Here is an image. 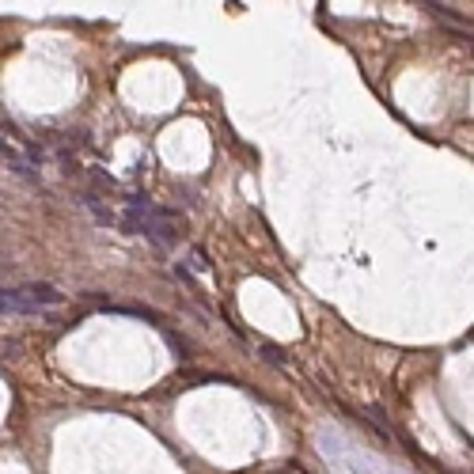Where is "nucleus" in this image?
Listing matches in <instances>:
<instances>
[{"label":"nucleus","mask_w":474,"mask_h":474,"mask_svg":"<svg viewBox=\"0 0 474 474\" xmlns=\"http://www.w3.org/2000/svg\"><path fill=\"white\" fill-rule=\"evenodd\" d=\"M0 308H4V315H34V311H38V303L31 300V292H27V288H4V296H0Z\"/></svg>","instance_id":"nucleus-1"},{"label":"nucleus","mask_w":474,"mask_h":474,"mask_svg":"<svg viewBox=\"0 0 474 474\" xmlns=\"http://www.w3.org/2000/svg\"><path fill=\"white\" fill-rule=\"evenodd\" d=\"M0 155H4V167H12V171H16L19 179H27V182H38V171H34V167H27V164H31V160H27V155L19 152V148H12L8 140H4V148H0Z\"/></svg>","instance_id":"nucleus-2"},{"label":"nucleus","mask_w":474,"mask_h":474,"mask_svg":"<svg viewBox=\"0 0 474 474\" xmlns=\"http://www.w3.org/2000/svg\"><path fill=\"white\" fill-rule=\"evenodd\" d=\"M145 236L152 239L155 247H175L179 243V232L171 228V224H164L160 216H148V228H145Z\"/></svg>","instance_id":"nucleus-3"},{"label":"nucleus","mask_w":474,"mask_h":474,"mask_svg":"<svg viewBox=\"0 0 474 474\" xmlns=\"http://www.w3.org/2000/svg\"><path fill=\"white\" fill-rule=\"evenodd\" d=\"M27 292H31V300L38 303V308H46V303H65V296L49 285H27Z\"/></svg>","instance_id":"nucleus-4"},{"label":"nucleus","mask_w":474,"mask_h":474,"mask_svg":"<svg viewBox=\"0 0 474 474\" xmlns=\"http://www.w3.org/2000/svg\"><path fill=\"white\" fill-rule=\"evenodd\" d=\"M84 205L91 209V216H95V224H114V213H110V205L95 201V197H84Z\"/></svg>","instance_id":"nucleus-5"},{"label":"nucleus","mask_w":474,"mask_h":474,"mask_svg":"<svg viewBox=\"0 0 474 474\" xmlns=\"http://www.w3.org/2000/svg\"><path fill=\"white\" fill-rule=\"evenodd\" d=\"M262 357H266V360H270V364H285V353H281V349H273V345H262Z\"/></svg>","instance_id":"nucleus-6"},{"label":"nucleus","mask_w":474,"mask_h":474,"mask_svg":"<svg viewBox=\"0 0 474 474\" xmlns=\"http://www.w3.org/2000/svg\"><path fill=\"white\" fill-rule=\"evenodd\" d=\"M27 160H31V167H38L42 160H46V152H42V145H27Z\"/></svg>","instance_id":"nucleus-7"}]
</instances>
